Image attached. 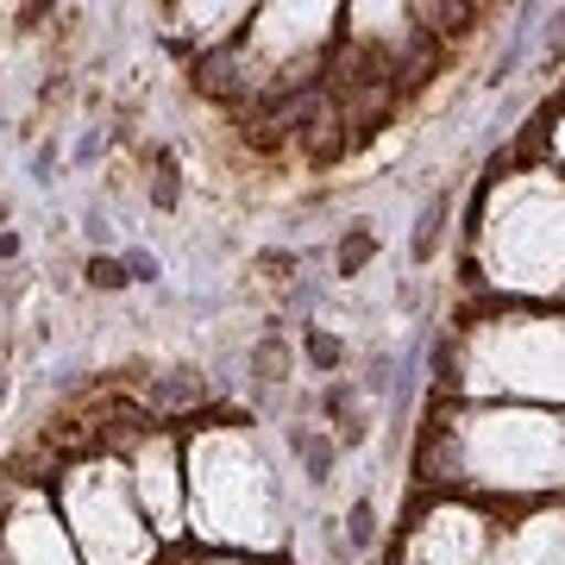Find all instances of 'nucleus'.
<instances>
[{"instance_id": "obj_1", "label": "nucleus", "mask_w": 565, "mask_h": 565, "mask_svg": "<svg viewBox=\"0 0 565 565\" xmlns=\"http://www.w3.org/2000/svg\"><path fill=\"white\" fill-rule=\"evenodd\" d=\"M422 497H465L497 515L565 503V415L515 403H434L415 446Z\"/></svg>"}, {"instance_id": "obj_2", "label": "nucleus", "mask_w": 565, "mask_h": 565, "mask_svg": "<svg viewBox=\"0 0 565 565\" xmlns=\"http://www.w3.org/2000/svg\"><path fill=\"white\" fill-rule=\"evenodd\" d=\"M182 484H189V546L202 553H245L282 559L296 553V490L277 452L239 415H207L182 427Z\"/></svg>"}, {"instance_id": "obj_3", "label": "nucleus", "mask_w": 565, "mask_h": 565, "mask_svg": "<svg viewBox=\"0 0 565 565\" xmlns=\"http://www.w3.org/2000/svg\"><path fill=\"white\" fill-rule=\"evenodd\" d=\"M478 308H565V177L541 158L497 163L465 221Z\"/></svg>"}, {"instance_id": "obj_4", "label": "nucleus", "mask_w": 565, "mask_h": 565, "mask_svg": "<svg viewBox=\"0 0 565 565\" xmlns=\"http://www.w3.org/2000/svg\"><path fill=\"white\" fill-rule=\"evenodd\" d=\"M440 396L565 415V308H471L440 345Z\"/></svg>"}, {"instance_id": "obj_5", "label": "nucleus", "mask_w": 565, "mask_h": 565, "mask_svg": "<svg viewBox=\"0 0 565 565\" xmlns=\"http://www.w3.org/2000/svg\"><path fill=\"white\" fill-rule=\"evenodd\" d=\"M44 490H51L82 565H163V546L126 484V465L114 446H88V452L57 459Z\"/></svg>"}, {"instance_id": "obj_6", "label": "nucleus", "mask_w": 565, "mask_h": 565, "mask_svg": "<svg viewBox=\"0 0 565 565\" xmlns=\"http://www.w3.org/2000/svg\"><path fill=\"white\" fill-rule=\"evenodd\" d=\"M503 515L465 497H415L384 546V565H497Z\"/></svg>"}, {"instance_id": "obj_7", "label": "nucleus", "mask_w": 565, "mask_h": 565, "mask_svg": "<svg viewBox=\"0 0 565 565\" xmlns=\"http://www.w3.org/2000/svg\"><path fill=\"white\" fill-rule=\"evenodd\" d=\"M114 452H120L126 484L139 497L158 546L163 553L189 546V527H182V509H189V484H182V427L177 422H139V427H126V434H114Z\"/></svg>"}, {"instance_id": "obj_8", "label": "nucleus", "mask_w": 565, "mask_h": 565, "mask_svg": "<svg viewBox=\"0 0 565 565\" xmlns=\"http://www.w3.org/2000/svg\"><path fill=\"white\" fill-rule=\"evenodd\" d=\"M0 565H82L76 541L39 478L0 484Z\"/></svg>"}, {"instance_id": "obj_9", "label": "nucleus", "mask_w": 565, "mask_h": 565, "mask_svg": "<svg viewBox=\"0 0 565 565\" xmlns=\"http://www.w3.org/2000/svg\"><path fill=\"white\" fill-rule=\"evenodd\" d=\"M151 20H158V39L182 51L195 70V63L239 44V32L252 25V0H177V7H158Z\"/></svg>"}, {"instance_id": "obj_10", "label": "nucleus", "mask_w": 565, "mask_h": 565, "mask_svg": "<svg viewBox=\"0 0 565 565\" xmlns=\"http://www.w3.org/2000/svg\"><path fill=\"white\" fill-rule=\"evenodd\" d=\"M565 546V503L515 509L497 527V565H553Z\"/></svg>"}, {"instance_id": "obj_11", "label": "nucleus", "mask_w": 565, "mask_h": 565, "mask_svg": "<svg viewBox=\"0 0 565 565\" xmlns=\"http://www.w3.org/2000/svg\"><path fill=\"white\" fill-rule=\"evenodd\" d=\"M282 440H289V452H296V465H302V478L315 490L333 478V459H340V440H327L321 427H282Z\"/></svg>"}, {"instance_id": "obj_12", "label": "nucleus", "mask_w": 565, "mask_h": 565, "mask_svg": "<svg viewBox=\"0 0 565 565\" xmlns=\"http://www.w3.org/2000/svg\"><path fill=\"white\" fill-rule=\"evenodd\" d=\"M534 158H541L546 170H559V177H565V88L553 95V107L541 114V151H534Z\"/></svg>"}, {"instance_id": "obj_13", "label": "nucleus", "mask_w": 565, "mask_h": 565, "mask_svg": "<svg viewBox=\"0 0 565 565\" xmlns=\"http://www.w3.org/2000/svg\"><path fill=\"white\" fill-rule=\"evenodd\" d=\"M371 252H377V239H371V233H345L340 239V252H333V277H359L364 264H371Z\"/></svg>"}, {"instance_id": "obj_14", "label": "nucleus", "mask_w": 565, "mask_h": 565, "mask_svg": "<svg viewBox=\"0 0 565 565\" xmlns=\"http://www.w3.org/2000/svg\"><path fill=\"white\" fill-rule=\"evenodd\" d=\"M88 289H107V296H120V289H126L120 252H95V258H88Z\"/></svg>"}, {"instance_id": "obj_15", "label": "nucleus", "mask_w": 565, "mask_h": 565, "mask_svg": "<svg viewBox=\"0 0 565 565\" xmlns=\"http://www.w3.org/2000/svg\"><path fill=\"white\" fill-rule=\"evenodd\" d=\"M163 565H282V559H245V553H202V546H177Z\"/></svg>"}, {"instance_id": "obj_16", "label": "nucleus", "mask_w": 565, "mask_h": 565, "mask_svg": "<svg viewBox=\"0 0 565 565\" xmlns=\"http://www.w3.org/2000/svg\"><path fill=\"white\" fill-rule=\"evenodd\" d=\"M63 163V151H57V139H44L39 151H32V182H51V170Z\"/></svg>"}, {"instance_id": "obj_17", "label": "nucleus", "mask_w": 565, "mask_h": 565, "mask_svg": "<svg viewBox=\"0 0 565 565\" xmlns=\"http://www.w3.org/2000/svg\"><path fill=\"white\" fill-rule=\"evenodd\" d=\"M102 151H107V132H102V126H95V132H88V139L76 145V170H88V163L102 158Z\"/></svg>"}, {"instance_id": "obj_18", "label": "nucleus", "mask_w": 565, "mask_h": 565, "mask_svg": "<svg viewBox=\"0 0 565 565\" xmlns=\"http://www.w3.org/2000/svg\"><path fill=\"white\" fill-rule=\"evenodd\" d=\"M0 258H20V233H0Z\"/></svg>"}, {"instance_id": "obj_19", "label": "nucleus", "mask_w": 565, "mask_h": 565, "mask_svg": "<svg viewBox=\"0 0 565 565\" xmlns=\"http://www.w3.org/2000/svg\"><path fill=\"white\" fill-rule=\"evenodd\" d=\"M0 403H7V377H0Z\"/></svg>"}, {"instance_id": "obj_20", "label": "nucleus", "mask_w": 565, "mask_h": 565, "mask_svg": "<svg viewBox=\"0 0 565 565\" xmlns=\"http://www.w3.org/2000/svg\"><path fill=\"white\" fill-rule=\"evenodd\" d=\"M553 565H565V546H559V559H553Z\"/></svg>"}, {"instance_id": "obj_21", "label": "nucleus", "mask_w": 565, "mask_h": 565, "mask_svg": "<svg viewBox=\"0 0 565 565\" xmlns=\"http://www.w3.org/2000/svg\"><path fill=\"white\" fill-rule=\"evenodd\" d=\"M0 221H7V207H0Z\"/></svg>"}]
</instances>
